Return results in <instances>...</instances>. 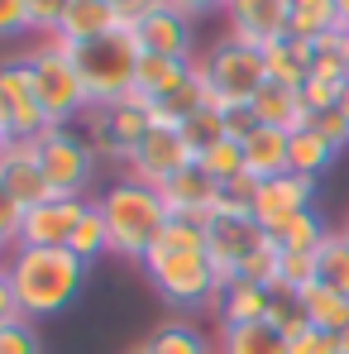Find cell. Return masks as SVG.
<instances>
[{
  "instance_id": "cell-46",
  "label": "cell",
  "mask_w": 349,
  "mask_h": 354,
  "mask_svg": "<svg viewBox=\"0 0 349 354\" xmlns=\"http://www.w3.org/2000/svg\"><path fill=\"white\" fill-rule=\"evenodd\" d=\"M335 111H340V115L349 120V86H340V101H335Z\"/></svg>"
},
{
  "instance_id": "cell-7",
  "label": "cell",
  "mask_w": 349,
  "mask_h": 354,
  "mask_svg": "<svg viewBox=\"0 0 349 354\" xmlns=\"http://www.w3.org/2000/svg\"><path fill=\"white\" fill-rule=\"evenodd\" d=\"M34 67V86H39V106L48 124H77V120L91 111V96H86V82L77 72L72 53L62 48L58 39H44L34 53H24Z\"/></svg>"
},
{
  "instance_id": "cell-23",
  "label": "cell",
  "mask_w": 349,
  "mask_h": 354,
  "mask_svg": "<svg viewBox=\"0 0 349 354\" xmlns=\"http://www.w3.org/2000/svg\"><path fill=\"white\" fill-rule=\"evenodd\" d=\"M220 354H287V335L273 321H249L220 330Z\"/></svg>"
},
{
  "instance_id": "cell-24",
  "label": "cell",
  "mask_w": 349,
  "mask_h": 354,
  "mask_svg": "<svg viewBox=\"0 0 349 354\" xmlns=\"http://www.w3.org/2000/svg\"><path fill=\"white\" fill-rule=\"evenodd\" d=\"M335 158H340V149L330 144V139H321L316 129H292V173H301V177H321L335 168Z\"/></svg>"
},
{
  "instance_id": "cell-15",
  "label": "cell",
  "mask_w": 349,
  "mask_h": 354,
  "mask_svg": "<svg viewBox=\"0 0 349 354\" xmlns=\"http://www.w3.org/2000/svg\"><path fill=\"white\" fill-rule=\"evenodd\" d=\"M216 201H220V182L206 173L201 163H187L182 173L163 187V206L173 221H191V225H206L216 216Z\"/></svg>"
},
{
  "instance_id": "cell-51",
  "label": "cell",
  "mask_w": 349,
  "mask_h": 354,
  "mask_svg": "<svg viewBox=\"0 0 349 354\" xmlns=\"http://www.w3.org/2000/svg\"><path fill=\"white\" fill-rule=\"evenodd\" d=\"M111 5H115V10H124V5H129V0H111Z\"/></svg>"
},
{
  "instance_id": "cell-12",
  "label": "cell",
  "mask_w": 349,
  "mask_h": 354,
  "mask_svg": "<svg viewBox=\"0 0 349 354\" xmlns=\"http://www.w3.org/2000/svg\"><path fill=\"white\" fill-rule=\"evenodd\" d=\"M311 201H316V177H301V173L268 177V182H258V192H254V221L278 239L296 216L316 211Z\"/></svg>"
},
{
  "instance_id": "cell-6",
  "label": "cell",
  "mask_w": 349,
  "mask_h": 354,
  "mask_svg": "<svg viewBox=\"0 0 349 354\" xmlns=\"http://www.w3.org/2000/svg\"><path fill=\"white\" fill-rule=\"evenodd\" d=\"M201 67V77H206V91H211V106L216 111H239V106H249L258 91H263V82H268V62H263V48H249V44H239V39H216L211 44V53L196 62Z\"/></svg>"
},
{
  "instance_id": "cell-1",
  "label": "cell",
  "mask_w": 349,
  "mask_h": 354,
  "mask_svg": "<svg viewBox=\"0 0 349 354\" xmlns=\"http://www.w3.org/2000/svg\"><path fill=\"white\" fill-rule=\"evenodd\" d=\"M144 273L158 288V297L182 311L216 306V297H220V278L206 254V225H191V221H168V230L144 259Z\"/></svg>"
},
{
  "instance_id": "cell-34",
  "label": "cell",
  "mask_w": 349,
  "mask_h": 354,
  "mask_svg": "<svg viewBox=\"0 0 349 354\" xmlns=\"http://www.w3.org/2000/svg\"><path fill=\"white\" fill-rule=\"evenodd\" d=\"M24 216H29V206L0 182V249L10 254V249H19V235H24Z\"/></svg>"
},
{
  "instance_id": "cell-16",
  "label": "cell",
  "mask_w": 349,
  "mask_h": 354,
  "mask_svg": "<svg viewBox=\"0 0 349 354\" xmlns=\"http://www.w3.org/2000/svg\"><path fill=\"white\" fill-rule=\"evenodd\" d=\"M0 182H5L24 206L53 201V187H48V177H44L39 144H34V139H10V144H5V153H0Z\"/></svg>"
},
{
  "instance_id": "cell-5",
  "label": "cell",
  "mask_w": 349,
  "mask_h": 354,
  "mask_svg": "<svg viewBox=\"0 0 349 354\" xmlns=\"http://www.w3.org/2000/svg\"><path fill=\"white\" fill-rule=\"evenodd\" d=\"M153 124H158L153 96H144V91L134 86V91H124L111 106H91L86 115L77 120V134L86 139V149L96 153V163L106 158V163H120V168H124L129 153L139 149V139H144Z\"/></svg>"
},
{
  "instance_id": "cell-17",
  "label": "cell",
  "mask_w": 349,
  "mask_h": 354,
  "mask_svg": "<svg viewBox=\"0 0 349 354\" xmlns=\"http://www.w3.org/2000/svg\"><path fill=\"white\" fill-rule=\"evenodd\" d=\"M134 34H139L144 53H153V58H182V62H191V19H187V15H177L173 5H158L149 19H139V24H134Z\"/></svg>"
},
{
  "instance_id": "cell-11",
  "label": "cell",
  "mask_w": 349,
  "mask_h": 354,
  "mask_svg": "<svg viewBox=\"0 0 349 354\" xmlns=\"http://www.w3.org/2000/svg\"><path fill=\"white\" fill-rule=\"evenodd\" d=\"M187 163H196V158L187 153L182 129H177V124H153V129L139 139V149L129 153L124 177H129V182H144V187H153V192H163Z\"/></svg>"
},
{
  "instance_id": "cell-35",
  "label": "cell",
  "mask_w": 349,
  "mask_h": 354,
  "mask_svg": "<svg viewBox=\"0 0 349 354\" xmlns=\"http://www.w3.org/2000/svg\"><path fill=\"white\" fill-rule=\"evenodd\" d=\"M201 168L216 177V182H234V177H244V144H239V139L216 144V149L201 158Z\"/></svg>"
},
{
  "instance_id": "cell-10",
  "label": "cell",
  "mask_w": 349,
  "mask_h": 354,
  "mask_svg": "<svg viewBox=\"0 0 349 354\" xmlns=\"http://www.w3.org/2000/svg\"><path fill=\"white\" fill-rule=\"evenodd\" d=\"M0 124L10 129V139H39L48 129V115L39 106V86H34L29 58L0 62Z\"/></svg>"
},
{
  "instance_id": "cell-43",
  "label": "cell",
  "mask_w": 349,
  "mask_h": 354,
  "mask_svg": "<svg viewBox=\"0 0 349 354\" xmlns=\"http://www.w3.org/2000/svg\"><path fill=\"white\" fill-rule=\"evenodd\" d=\"M177 15H187V19H206V15H225V5L230 0H168Z\"/></svg>"
},
{
  "instance_id": "cell-32",
  "label": "cell",
  "mask_w": 349,
  "mask_h": 354,
  "mask_svg": "<svg viewBox=\"0 0 349 354\" xmlns=\"http://www.w3.org/2000/svg\"><path fill=\"white\" fill-rule=\"evenodd\" d=\"M321 283L330 292L349 297V244L340 239V230H330V239L321 244Z\"/></svg>"
},
{
  "instance_id": "cell-2",
  "label": "cell",
  "mask_w": 349,
  "mask_h": 354,
  "mask_svg": "<svg viewBox=\"0 0 349 354\" xmlns=\"http://www.w3.org/2000/svg\"><path fill=\"white\" fill-rule=\"evenodd\" d=\"M5 268H10V283H15L19 316L24 321H48V316H58L77 301L91 263H82L72 249H24L19 244V249H10Z\"/></svg>"
},
{
  "instance_id": "cell-13",
  "label": "cell",
  "mask_w": 349,
  "mask_h": 354,
  "mask_svg": "<svg viewBox=\"0 0 349 354\" xmlns=\"http://www.w3.org/2000/svg\"><path fill=\"white\" fill-rule=\"evenodd\" d=\"M225 34L249 44V48H268L292 34V0H230L225 5Z\"/></svg>"
},
{
  "instance_id": "cell-19",
  "label": "cell",
  "mask_w": 349,
  "mask_h": 354,
  "mask_svg": "<svg viewBox=\"0 0 349 354\" xmlns=\"http://www.w3.org/2000/svg\"><path fill=\"white\" fill-rule=\"evenodd\" d=\"M268 306H273V288L254 283V278H234L220 288L216 297V316H220V330L225 326H249V321H268Z\"/></svg>"
},
{
  "instance_id": "cell-33",
  "label": "cell",
  "mask_w": 349,
  "mask_h": 354,
  "mask_svg": "<svg viewBox=\"0 0 349 354\" xmlns=\"http://www.w3.org/2000/svg\"><path fill=\"white\" fill-rule=\"evenodd\" d=\"M326 239H330V225L321 221V211H306L278 235V249H321Z\"/></svg>"
},
{
  "instance_id": "cell-22",
  "label": "cell",
  "mask_w": 349,
  "mask_h": 354,
  "mask_svg": "<svg viewBox=\"0 0 349 354\" xmlns=\"http://www.w3.org/2000/svg\"><path fill=\"white\" fill-rule=\"evenodd\" d=\"M263 62H268V82H283V86H306V77H311V62H316V44H306V39H278V44H268L263 48Z\"/></svg>"
},
{
  "instance_id": "cell-39",
  "label": "cell",
  "mask_w": 349,
  "mask_h": 354,
  "mask_svg": "<svg viewBox=\"0 0 349 354\" xmlns=\"http://www.w3.org/2000/svg\"><path fill=\"white\" fill-rule=\"evenodd\" d=\"M287 354H340V345H335L330 330H321V326H301V330H292V335H287Z\"/></svg>"
},
{
  "instance_id": "cell-44",
  "label": "cell",
  "mask_w": 349,
  "mask_h": 354,
  "mask_svg": "<svg viewBox=\"0 0 349 354\" xmlns=\"http://www.w3.org/2000/svg\"><path fill=\"white\" fill-rule=\"evenodd\" d=\"M10 321H24V316H19V301H15V283H10V268L0 263V326H10Z\"/></svg>"
},
{
  "instance_id": "cell-40",
  "label": "cell",
  "mask_w": 349,
  "mask_h": 354,
  "mask_svg": "<svg viewBox=\"0 0 349 354\" xmlns=\"http://www.w3.org/2000/svg\"><path fill=\"white\" fill-rule=\"evenodd\" d=\"M306 129H316L321 139H330L335 149H345L349 144V120L330 106V111H316V115H306Z\"/></svg>"
},
{
  "instance_id": "cell-47",
  "label": "cell",
  "mask_w": 349,
  "mask_h": 354,
  "mask_svg": "<svg viewBox=\"0 0 349 354\" xmlns=\"http://www.w3.org/2000/svg\"><path fill=\"white\" fill-rule=\"evenodd\" d=\"M335 10H340V29H349V0H335Z\"/></svg>"
},
{
  "instance_id": "cell-29",
  "label": "cell",
  "mask_w": 349,
  "mask_h": 354,
  "mask_svg": "<svg viewBox=\"0 0 349 354\" xmlns=\"http://www.w3.org/2000/svg\"><path fill=\"white\" fill-rule=\"evenodd\" d=\"M191 72V62H182V58H153V53H144V62H139V77H134V86L144 91V96H168L177 82Z\"/></svg>"
},
{
  "instance_id": "cell-26",
  "label": "cell",
  "mask_w": 349,
  "mask_h": 354,
  "mask_svg": "<svg viewBox=\"0 0 349 354\" xmlns=\"http://www.w3.org/2000/svg\"><path fill=\"white\" fill-rule=\"evenodd\" d=\"M177 129H182V139H187V153H191L196 163H201V158H206L216 144H225V139H230V134H225V111H216V106L196 111L191 120H182Z\"/></svg>"
},
{
  "instance_id": "cell-49",
  "label": "cell",
  "mask_w": 349,
  "mask_h": 354,
  "mask_svg": "<svg viewBox=\"0 0 349 354\" xmlns=\"http://www.w3.org/2000/svg\"><path fill=\"white\" fill-rule=\"evenodd\" d=\"M129 354H153V350H149V340H144V345H134V350H129Z\"/></svg>"
},
{
  "instance_id": "cell-27",
  "label": "cell",
  "mask_w": 349,
  "mask_h": 354,
  "mask_svg": "<svg viewBox=\"0 0 349 354\" xmlns=\"http://www.w3.org/2000/svg\"><path fill=\"white\" fill-rule=\"evenodd\" d=\"M316 283H321V249H283L278 254V288L301 297Z\"/></svg>"
},
{
  "instance_id": "cell-4",
  "label": "cell",
  "mask_w": 349,
  "mask_h": 354,
  "mask_svg": "<svg viewBox=\"0 0 349 354\" xmlns=\"http://www.w3.org/2000/svg\"><path fill=\"white\" fill-rule=\"evenodd\" d=\"M67 48V44H62ZM82 82H86V96L91 106H111L124 91H134V77H139V62H144V44L134 29H111L101 39H86V44H72L67 48Z\"/></svg>"
},
{
  "instance_id": "cell-41",
  "label": "cell",
  "mask_w": 349,
  "mask_h": 354,
  "mask_svg": "<svg viewBox=\"0 0 349 354\" xmlns=\"http://www.w3.org/2000/svg\"><path fill=\"white\" fill-rule=\"evenodd\" d=\"M335 101H340V86L306 77V86H301V106H306V115H316V111H330Z\"/></svg>"
},
{
  "instance_id": "cell-42",
  "label": "cell",
  "mask_w": 349,
  "mask_h": 354,
  "mask_svg": "<svg viewBox=\"0 0 349 354\" xmlns=\"http://www.w3.org/2000/svg\"><path fill=\"white\" fill-rule=\"evenodd\" d=\"M29 34V5L24 0H0V39Z\"/></svg>"
},
{
  "instance_id": "cell-28",
  "label": "cell",
  "mask_w": 349,
  "mask_h": 354,
  "mask_svg": "<svg viewBox=\"0 0 349 354\" xmlns=\"http://www.w3.org/2000/svg\"><path fill=\"white\" fill-rule=\"evenodd\" d=\"M301 306H306V321H311V326H321V330H330V335L349 321V297L330 292L326 283L306 288V292H301Z\"/></svg>"
},
{
  "instance_id": "cell-52",
  "label": "cell",
  "mask_w": 349,
  "mask_h": 354,
  "mask_svg": "<svg viewBox=\"0 0 349 354\" xmlns=\"http://www.w3.org/2000/svg\"><path fill=\"white\" fill-rule=\"evenodd\" d=\"M345 53H349V29H345Z\"/></svg>"
},
{
  "instance_id": "cell-21",
  "label": "cell",
  "mask_w": 349,
  "mask_h": 354,
  "mask_svg": "<svg viewBox=\"0 0 349 354\" xmlns=\"http://www.w3.org/2000/svg\"><path fill=\"white\" fill-rule=\"evenodd\" d=\"M249 111L258 124H273V129H301L306 124L301 86H283V82H263V91L249 101Z\"/></svg>"
},
{
  "instance_id": "cell-30",
  "label": "cell",
  "mask_w": 349,
  "mask_h": 354,
  "mask_svg": "<svg viewBox=\"0 0 349 354\" xmlns=\"http://www.w3.org/2000/svg\"><path fill=\"white\" fill-rule=\"evenodd\" d=\"M149 350L153 354H220L196 326H187V321H168V326H158L153 335H149Z\"/></svg>"
},
{
  "instance_id": "cell-31",
  "label": "cell",
  "mask_w": 349,
  "mask_h": 354,
  "mask_svg": "<svg viewBox=\"0 0 349 354\" xmlns=\"http://www.w3.org/2000/svg\"><path fill=\"white\" fill-rule=\"evenodd\" d=\"M82 263H96L101 254H111V230H106V216H101V206L91 201V211L82 216V225L72 230V244H67Z\"/></svg>"
},
{
  "instance_id": "cell-45",
  "label": "cell",
  "mask_w": 349,
  "mask_h": 354,
  "mask_svg": "<svg viewBox=\"0 0 349 354\" xmlns=\"http://www.w3.org/2000/svg\"><path fill=\"white\" fill-rule=\"evenodd\" d=\"M335 345H340V354H349V321L335 330Z\"/></svg>"
},
{
  "instance_id": "cell-8",
  "label": "cell",
  "mask_w": 349,
  "mask_h": 354,
  "mask_svg": "<svg viewBox=\"0 0 349 354\" xmlns=\"http://www.w3.org/2000/svg\"><path fill=\"white\" fill-rule=\"evenodd\" d=\"M34 144H39V163H44L53 196H86V187L96 177V153L86 149L77 124H48Z\"/></svg>"
},
{
  "instance_id": "cell-20",
  "label": "cell",
  "mask_w": 349,
  "mask_h": 354,
  "mask_svg": "<svg viewBox=\"0 0 349 354\" xmlns=\"http://www.w3.org/2000/svg\"><path fill=\"white\" fill-rule=\"evenodd\" d=\"M111 29H124L120 24V10L111 0H72V10H67V19H62L58 29V44H86V39H101V34H111Z\"/></svg>"
},
{
  "instance_id": "cell-38",
  "label": "cell",
  "mask_w": 349,
  "mask_h": 354,
  "mask_svg": "<svg viewBox=\"0 0 349 354\" xmlns=\"http://www.w3.org/2000/svg\"><path fill=\"white\" fill-rule=\"evenodd\" d=\"M0 354H44L34 321H10V326H0Z\"/></svg>"
},
{
  "instance_id": "cell-36",
  "label": "cell",
  "mask_w": 349,
  "mask_h": 354,
  "mask_svg": "<svg viewBox=\"0 0 349 354\" xmlns=\"http://www.w3.org/2000/svg\"><path fill=\"white\" fill-rule=\"evenodd\" d=\"M29 5V34H44V39H58L62 19L72 10V0H24Z\"/></svg>"
},
{
  "instance_id": "cell-25",
  "label": "cell",
  "mask_w": 349,
  "mask_h": 354,
  "mask_svg": "<svg viewBox=\"0 0 349 354\" xmlns=\"http://www.w3.org/2000/svg\"><path fill=\"white\" fill-rule=\"evenodd\" d=\"M292 34L306 39V44H321L330 34H345L335 0H292Z\"/></svg>"
},
{
  "instance_id": "cell-50",
  "label": "cell",
  "mask_w": 349,
  "mask_h": 354,
  "mask_svg": "<svg viewBox=\"0 0 349 354\" xmlns=\"http://www.w3.org/2000/svg\"><path fill=\"white\" fill-rule=\"evenodd\" d=\"M340 239H345V244H349V221H345V225H340Z\"/></svg>"
},
{
  "instance_id": "cell-18",
  "label": "cell",
  "mask_w": 349,
  "mask_h": 354,
  "mask_svg": "<svg viewBox=\"0 0 349 354\" xmlns=\"http://www.w3.org/2000/svg\"><path fill=\"white\" fill-rule=\"evenodd\" d=\"M292 173V129L258 124L244 139V177L249 182H268V177Z\"/></svg>"
},
{
  "instance_id": "cell-3",
  "label": "cell",
  "mask_w": 349,
  "mask_h": 354,
  "mask_svg": "<svg viewBox=\"0 0 349 354\" xmlns=\"http://www.w3.org/2000/svg\"><path fill=\"white\" fill-rule=\"evenodd\" d=\"M101 216H106V230H111V254L120 259H149V249L158 244V235L168 230V206H163V192L144 187V182H129L115 177L101 196H96Z\"/></svg>"
},
{
  "instance_id": "cell-14",
  "label": "cell",
  "mask_w": 349,
  "mask_h": 354,
  "mask_svg": "<svg viewBox=\"0 0 349 354\" xmlns=\"http://www.w3.org/2000/svg\"><path fill=\"white\" fill-rule=\"evenodd\" d=\"M86 211H91L86 196H53V201H44V206H29L19 244H24V249H67V244H72V230L82 225Z\"/></svg>"
},
{
  "instance_id": "cell-9",
  "label": "cell",
  "mask_w": 349,
  "mask_h": 354,
  "mask_svg": "<svg viewBox=\"0 0 349 354\" xmlns=\"http://www.w3.org/2000/svg\"><path fill=\"white\" fill-rule=\"evenodd\" d=\"M273 244V235L254 221V216H211L206 221V254H211V268L220 278V288L244 278V268Z\"/></svg>"
},
{
  "instance_id": "cell-48",
  "label": "cell",
  "mask_w": 349,
  "mask_h": 354,
  "mask_svg": "<svg viewBox=\"0 0 349 354\" xmlns=\"http://www.w3.org/2000/svg\"><path fill=\"white\" fill-rule=\"evenodd\" d=\"M5 144H10V129H5V124H0V153H5Z\"/></svg>"
},
{
  "instance_id": "cell-37",
  "label": "cell",
  "mask_w": 349,
  "mask_h": 354,
  "mask_svg": "<svg viewBox=\"0 0 349 354\" xmlns=\"http://www.w3.org/2000/svg\"><path fill=\"white\" fill-rule=\"evenodd\" d=\"M268 321L283 330V335H292V330H301V326H311L306 321V306H301V297L287 292V288H273V306H268Z\"/></svg>"
},
{
  "instance_id": "cell-53",
  "label": "cell",
  "mask_w": 349,
  "mask_h": 354,
  "mask_svg": "<svg viewBox=\"0 0 349 354\" xmlns=\"http://www.w3.org/2000/svg\"><path fill=\"white\" fill-rule=\"evenodd\" d=\"M0 254H5V249H0Z\"/></svg>"
}]
</instances>
